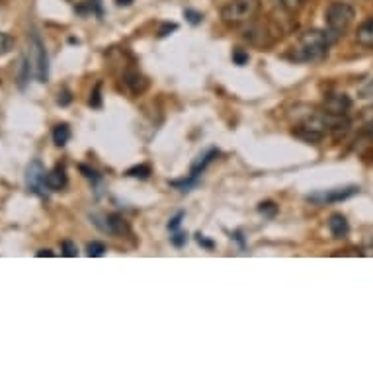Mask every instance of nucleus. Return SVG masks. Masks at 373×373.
<instances>
[{
  "label": "nucleus",
  "mask_w": 373,
  "mask_h": 373,
  "mask_svg": "<svg viewBox=\"0 0 373 373\" xmlns=\"http://www.w3.org/2000/svg\"><path fill=\"white\" fill-rule=\"evenodd\" d=\"M334 43L326 30H307L297 38V43L289 51V59L295 63L315 65L328 57V49Z\"/></svg>",
  "instance_id": "f257e3e1"
},
{
  "label": "nucleus",
  "mask_w": 373,
  "mask_h": 373,
  "mask_svg": "<svg viewBox=\"0 0 373 373\" xmlns=\"http://www.w3.org/2000/svg\"><path fill=\"white\" fill-rule=\"evenodd\" d=\"M356 18V10L348 2H333L325 12L326 32L331 33V38L334 41L338 40L340 35L348 32V28Z\"/></svg>",
  "instance_id": "f03ea898"
},
{
  "label": "nucleus",
  "mask_w": 373,
  "mask_h": 373,
  "mask_svg": "<svg viewBox=\"0 0 373 373\" xmlns=\"http://www.w3.org/2000/svg\"><path fill=\"white\" fill-rule=\"evenodd\" d=\"M260 0H229L221 8V18L227 25L248 24L258 14Z\"/></svg>",
  "instance_id": "7ed1b4c3"
},
{
  "label": "nucleus",
  "mask_w": 373,
  "mask_h": 373,
  "mask_svg": "<svg viewBox=\"0 0 373 373\" xmlns=\"http://www.w3.org/2000/svg\"><path fill=\"white\" fill-rule=\"evenodd\" d=\"M32 59H30V65H32L33 76L38 79V82H47L49 81V59H47V51H45V45L38 33L32 35Z\"/></svg>",
  "instance_id": "20e7f679"
},
{
  "label": "nucleus",
  "mask_w": 373,
  "mask_h": 373,
  "mask_svg": "<svg viewBox=\"0 0 373 373\" xmlns=\"http://www.w3.org/2000/svg\"><path fill=\"white\" fill-rule=\"evenodd\" d=\"M360 194L357 186H344V188H328V190H316L313 194L307 195V202L315 205H331V203L344 202L354 195Z\"/></svg>",
  "instance_id": "39448f33"
},
{
  "label": "nucleus",
  "mask_w": 373,
  "mask_h": 373,
  "mask_svg": "<svg viewBox=\"0 0 373 373\" xmlns=\"http://www.w3.org/2000/svg\"><path fill=\"white\" fill-rule=\"evenodd\" d=\"M47 172H45V166L40 163V161H32L25 168V186L28 190L35 194L41 200H45L49 195V188H47Z\"/></svg>",
  "instance_id": "423d86ee"
},
{
  "label": "nucleus",
  "mask_w": 373,
  "mask_h": 373,
  "mask_svg": "<svg viewBox=\"0 0 373 373\" xmlns=\"http://www.w3.org/2000/svg\"><path fill=\"white\" fill-rule=\"evenodd\" d=\"M244 40L256 47H270L277 40V32L268 24H254L248 30H244Z\"/></svg>",
  "instance_id": "0eeeda50"
},
{
  "label": "nucleus",
  "mask_w": 373,
  "mask_h": 373,
  "mask_svg": "<svg viewBox=\"0 0 373 373\" xmlns=\"http://www.w3.org/2000/svg\"><path fill=\"white\" fill-rule=\"evenodd\" d=\"M350 108H352V100H350L348 94H344V92L328 94V96L325 98V104H323V110L333 115H346V112H348Z\"/></svg>",
  "instance_id": "6e6552de"
},
{
  "label": "nucleus",
  "mask_w": 373,
  "mask_h": 373,
  "mask_svg": "<svg viewBox=\"0 0 373 373\" xmlns=\"http://www.w3.org/2000/svg\"><path fill=\"white\" fill-rule=\"evenodd\" d=\"M45 182H47L49 192H61V190H65L67 184H69L65 166H63V164H57L53 171H49Z\"/></svg>",
  "instance_id": "1a4fd4ad"
},
{
  "label": "nucleus",
  "mask_w": 373,
  "mask_h": 373,
  "mask_svg": "<svg viewBox=\"0 0 373 373\" xmlns=\"http://www.w3.org/2000/svg\"><path fill=\"white\" fill-rule=\"evenodd\" d=\"M105 231L112 233V235L123 236L130 235L131 227L130 223L123 219L120 213H110V215H105Z\"/></svg>",
  "instance_id": "9d476101"
},
{
  "label": "nucleus",
  "mask_w": 373,
  "mask_h": 373,
  "mask_svg": "<svg viewBox=\"0 0 373 373\" xmlns=\"http://www.w3.org/2000/svg\"><path fill=\"white\" fill-rule=\"evenodd\" d=\"M123 82H125V86L133 92V94H141V92H145L147 86H149V81H147L143 74L139 73L137 69H131L127 73L123 74Z\"/></svg>",
  "instance_id": "9b49d317"
},
{
  "label": "nucleus",
  "mask_w": 373,
  "mask_h": 373,
  "mask_svg": "<svg viewBox=\"0 0 373 373\" xmlns=\"http://www.w3.org/2000/svg\"><path fill=\"white\" fill-rule=\"evenodd\" d=\"M328 231H331V235L334 239H344V236H348L350 233V225L346 217L342 215V213H333L331 217H328Z\"/></svg>",
  "instance_id": "f8f14e48"
},
{
  "label": "nucleus",
  "mask_w": 373,
  "mask_h": 373,
  "mask_svg": "<svg viewBox=\"0 0 373 373\" xmlns=\"http://www.w3.org/2000/svg\"><path fill=\"white\" fill-rule=\"evenodd\" d=\"M215 156H219V151H217V149H210L205 154L197 156V161H195V163L192 164V168H190V176L195 180L200 178V176H202V172L205 171L211 163H213V159H215Z\"/></svg>",
  "instance_id": "ddd939ff"
},
{
  "label": "nucleus",
  "mask_w": 373,
  "mask_h": 373,
  "mask_svg": "<svg viewBox=\"0 0 373 373\" xmlns=\"http://www.w3.org/2000/svg\"><path fill=\"white\" fill-rule=\"evenodd\" d=\"M356 41L357 45H362V47L373 49V18L365 20L364 24L357 28Z\"/></svg>",
  "instance_id": "4468645a"
},
{
  "label": "nucleus",
  "mask_w": 373,
  "mask_h": 373,
  "mask_svg": "<svg viewBox=\"0 0 373 373\" xmlns=\"http://www.w3.org/2000/svg\"><path fill=\"white\" fill-rule=\"evenodd\" d=\"M307 0H272V6L277 12H284V14H297L303 6H305Z\"/></svg>",
  "instance_id": "2eb2a0df"
},
{
  "label": "nucleus",
  "mask_w": 373,
  "mask_h": 373,
  "mask_svg": "<svg viewBox=\"0 0 373 373\" xmlns=\"http://www.w3.org/2000/svg\"><path fill=\"white\" fill-rule=\"evenodd\" d=\"M71 139V127L67 123H59L53 130V143L57 147H65Z\"/></svg>",
  "instance_id": "dca6fc26"
},
{
  "label": "nucleus",
  "mask_w": 373,
  "mask_h": 373,
  "mask_svg": "<svg viewBox=\"0 0 373 373\" xmlns=\"http://www.w3.org/2000/svg\"><path fill=\"white\" fill-rule=\"evenodd\" d=\"M12 49H14V38L8 33L0 32V57L8 55Z\"/></svg>",
  "instance_id": "f3484780"
},
{
  "label": "nucleus",
  "mask_w": 373,
  "mask_h": 373,
  "mask_svg": "<svg viewBox=\"0 0 373 373\" xmlns=\"http://www.w3.org/2000/svg\"><path fill=\"white\" fill-rule=\"evenodd\" d=\"M105 252V244L100 243V241H92L86 246V254H88L90 258H100V256H104Z\"/></svg>",
  "instance_id": "a211bd4d"
},
{
  "label": "nucleus",
  "mask_w": 373,
  "mask_h": 373,
  "mask_svg": "<svg viewBox=\"0 0 373 373\" xmlns=\"http://www.w3.org/2000/svg\"><path fill=\"white\" fill-rule=\"evenodd\" d=\"M127 176H131V178L147 180L151 176V168H149L147 164H139V166H133V168L127 171Z\"/></svg>",
  "instance_id": "6ab92c4d"
},
{
  "label": "nucleus",
  "mask_w": 373,
  "mask_h": 373,
  "mask_svg": "<svg viewBox=\"0 0 373 373\" xmlns=\"http://www.w3.org/2000/svg\"><path fill=\"white\" fill-rule=\"evenodd\" d=\"M258 211L264 215V217H268V219H274L277 213V205L274 202H262L258 205Z\"/></svg>",
  "instance_id": "aec40b11"
},
{
  "label": "nucleus",
  "mask_w": 373,
  "mask_h": 373,
  "mask_svg": "<svg viewBox=\"0 0 373 373\" xmlns=\"http://www.w3.org/2000/svg\"><path fill=\"white\" fill-rule=\"evenodd\" d=\"M102 82H98L96 86H94V90L90 92V100L88 104L92 105V108H102Z\"/></svg>",
  "instance_id": "412c9836"
},
{
  "label": "nucleus",
  "mask_w": 373,
  "mask_h": 373,
  "mask_svg": "<svg viewBox=\"0 0 373 373\" xmlns=\"http://www.w3.org/2000/svg\"><path fill=\"white\" fill-rule=\"evenodd\" d=\"M231 57H233V63L239 67H244L248 63V59H251L248 57V51H244V49H235Z\"/></svg>",
  "instance_id": "4be33fe9"
},
{
  "label": "nucleus",
  "mask_w": 373,
  "mask_h": 373,
  "mask_svg": "<svg viewBox=\"0 0 373 373\" xmlns=\"http://www.w3.org/2000/svg\"><path fill=\"white\" fill-rule=\"evenodd\" d=\"M63 254H65L67 258H74L76 254H79V248H76V244L73 241H63Z\"/></svg>",
  "instance_id": "5701e85b"
},
{
  "label": "nucleus",
  "mask_w": 373,
  "mask_h": 373,
  "mask_svg": "<svg viewBox=\"0 0 373 373\" xmlns=\"http://www.w3.org/2000/svg\"><path fill=\"white\" fill-rule=\"evenodd\" d=\"M184 16H186V20L192 25L202 24V20H203V14H200V12H195V10H190V8L184 10Z\"/></svg>",
  "instance_id": "b1692460"
},
{
  "label": "nucleus",
  "mask_w": 373,
  "mask_h": 373,
  "mask_svg": "<svg viewBox=\"0 0 373 373\" xmlns=\"http://www.w3.org/2000/svg\"><path fill=\"white\" fill-rule=\"evenodd\" d=\"M188 241L186 233H182V231H174V235L171 236V243L176 246V248H182Z\"/></svg>",
  "instance_id": "393cba45"
},
{
  "label": "nucleus",
  "mask_w": 373,
  "mask_h": 373,
  "mask_svg": "<svg viewBox=\"0 0 373 373\" xmlns=\"http://www.w3.org/2000/svg\"><path fill=\"white\" fill-rule=\"evenodd\" d=\"M184 217H186V213H184V211H178V213H176V215L168 221V231H172V233H174V231H178V227L182 225V219H184Z\"/></svg>",
  "instance_id": "a878e982"
},
{
  "label": "nucleus",
  "mask_w": 373,
  "mask_h": 373,
  "mask_svg": "<svg viewBox=\"0 0 373 373\" xmlns=\"http://www.w3.org/2000/svg\"><path fill=\"white\" fill-rule=\"evenodd\" d=\"M79 168H81V172L84 174V178L92 180V182H100V174H98L94 168H90V166H86V164H81Z\"/></svg>",
  "instance_id": "bb28decb"
},
{
  "label": "nucleus",
  "mask_w": 373,
  "mask_h": 373,
  "mask_svg": "<svg viewBox=\"0 0 373 373\" xmlns=\"http://www.w3.org/2000/svg\"><path fill=\"white\" fill-rule=\"evenodd\" d=\"M71 102H73V96H71V92H69V90H67V88L61 90V92H59V94H57V104L59 105H63V108H65V105H69V104H71Z\"/></svg>",
  "instance_id": "cd10ccee"
},
{
  "label": "nucleus",
  "mask_w": 373,
  "mask_h": 373,
  "mask_svg": "<svg viewBox=\"0 0 373 373\" xmlns=\"http://www.w3.org/2000/svg\"><path fill=\"white\" fill-rule=\"evenodd\" d=\"M178 30V25L176 24H164L161 30H159V38H166L171 32H176Z\"/></svg>",
  "instance_id": "c85d7f7f"
},
{
  "label": "nucleus",
  "mask_w": 373,
  "mask_h": 373,
  "mask_svg": "<svg viewBox=\"0 0 373 373\" xmlns=\"http://www.w3.org/2000/svg\"><path fill=\"white\" fill-rule=\"evenodd\" d=\"M360 96L362 98H372L373 96V81L367 82L364 88L360 90Z\"/></svg>",
  "instance_id": "c756f323"
},
{
  "label": "nucleus",
  "mask_w": 373,
  "mask_h": 373,
  "mask_svg": "<svg viewBox=\"0 0 373 373\" xmlns=\"http://www.w3.org/2000/svg\"><path fill=\"white\" fill-rule=\"evenodd\" d=\"M195 241L202 244V246H205V248H213V243H211V241H207V239H205L202 233H197V235H195Z\"/></svg>",
  "instance_id": "7c9ffc66"
},
{
  "label": "nucleus",
  "mask_w": 373,
  "mask_h": 373,
  "mask_svg": "<svg viewBox=\"0 0 373 373\" xmlns=\"http://www.w3.org/2000/svg\"><path fill=\"white\" fill-rule=\"evenodd\" d=\"M364 254H367V256H373V239L372 241H367V243H365Z\"/></svg>",
  "instance_id": "2f4dec72"
},
{
  "label": "nucleus",
  "mask_w": 373,
  "mask_h": 373,
  "mask_svg": "<svg viewBox=\"0 0 373 373\" xmlns=\"http://www.w3.org/2000/svg\"><path fill=\"white\" fill-rule=\"evenodd\" d=\"M38 258H43V256H47V258H51V256H55V252H51V251H40L38 254H35Z\"/></svg>",
  "instance_id": "473e14b6"
},
{
  "label": "nucleus",
  "mask_w": 373,
  "mask_h": 373,
  "mask_svg": "<svg viewBox=\"0 0 373 373\" xmlns=\"http://www.w3.org/2000/svg\"><path fill=\"white\" fill-rule=\"evenodd\" d=\"M233 239H235V241H239V244H241V248H243V251H244V241H243V235H241V233H239V231H236V233H235V236H233Z\"/></svg>",
  "instance_id": "72a5a7b5"
},
{
  "label": "nucleus",
  "mask_w": 373,
  "mask_h": 373,
  "mask_svg": "<svg viewBox=\"0 0 373 373\" xmlns=\"http://www.w3.org/2000/svg\"><path fill=\"white\" fill-rule=\"evenodd\" d=\"M115 2H117V6H123V4L127 6V4H131L130 0H115Z\"/></svg>",
  "instance_id": "f704fd0d"
}]
</instances>
